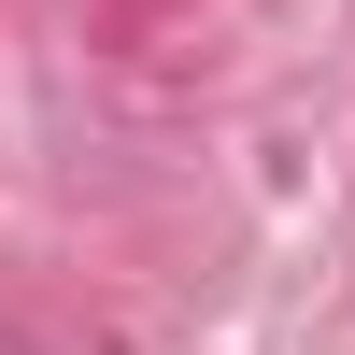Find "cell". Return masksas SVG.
<instances>
[]
</instances>
